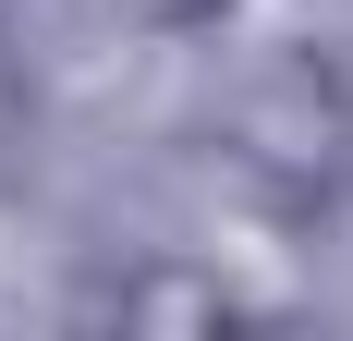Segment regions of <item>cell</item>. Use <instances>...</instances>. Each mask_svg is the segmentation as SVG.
<instances>
[{
	"label": "cell",
	"mask_w": 353,
	"mask_h": 341,
	"mask_svg": "<svg viewBox=\"0 0 353 341\" xmlns=\"http://www.w3.org/2000/svg\"><path fill=\"white\" fill-rule=\"evenodd\" d=\"M98 305L122 317V329H232V317H244V293H232L219 269H183V256H146V269H122V280H110Z\"/></svg>",
	"instance_id": "cell-2"
},
{
	"label": "cell",
	"mask_w": 353,
	"mask_h": 341,
	"mask_svg": "<svg viewBox=\"0 0 353 341\" xmlns=\"http://www.w3.org/2000/svg\"><path fill=\"white\" fill-rule=\"evenodd\" d=\"M110 12H195V0H110Z\"/></svg>",
	"instance_id": "cell-3"
},
{
	"label": "cell",
	"mask_w": 353,
	"mask_h": 341,
	"mask_svg": "<svg viewBox=\"0 0 353 341\" xmlns=\"http://www.w3.org/2000/svg\"><path fill=\"white\" fill-rule=\"evenodd\" d=\"M219 159L244 183L256 207H281V220H317L329 195L353 183V86L305 49L281 61H256L232 98H219Z\"/></svg>",
	"instance_id": "cell-1"
}]
</instances>
